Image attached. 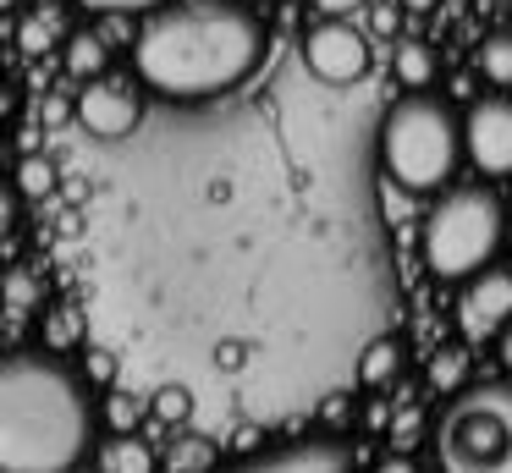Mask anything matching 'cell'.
I'll return each mask as SVG.
<instances>
[{
  "label": "cell",
  "instance_id": "obj_9",
  "mask_svg": "<svg viewBox=\"0 0 512 473\" xmlns=\"http://www.w3.org/2000/svg\"><path fill=\"white\" fill-rule=\"evenodd\" d=\"M78 116L94 138H127L138 127V94L122 83V77H100L78 94Z\"/></svg>",
  "mask_w": 512,
  "mask_h": 473
},
{
  "label": "cell",
  "instance_id": "obj_20",
  "mask_svg": "<svg viewBox=\"0 0 512 473\" xmlns=\"http://www.w3.org/2000/svg\"><path fill=\"white\" fill-rule=\"evenodd\" d=\"M34 297H39L34 275H12V286H6V303H12V308H28Z\"/></svg>",
  "mask_w": 512,
  "mask_h": 473
},
{
  "label": "cell",
  "instance_id": "obj_24",
  "mask_svg": "<svg viewBox=\"0 0 512 473\" xmlns=\"http://www.w3.org/2000/svg\"><path fill=\"white\" fill-rule=\"evenodd\" d=\"M89 374H94V380H111V374H116V363H111V352H105V347L89 352Z\"/></svg>",
  "mask_w": 512,
  "mask_h": 473
},
{
  "label": "cell",
  "instance_id": "obj_15",
  "mask_svg": "<svg viewBox=\"0 0 512 473\" xmlns=\"http://www.w3.org/2000/svg\"><path fill=\"white\" fill-rule=\"evenodd\" d=\"M50 187H56V165L39 160V154H28V160L17 165V193H23V198H45Z\"/></svg>",
  "mask_w": 512,
  "mask_h": 473
},
{
  "label": "cell",
  "instance_id": "obj_19",
  "mask_svg": "<svg viewBox=\"0 0 512 473\" xmlns=\"http://www.w3.org/2000/svg\"><path fill=\"white\" fill-rule=\"evenodd\" d=\"M105 418H111V429H133L138 424V396H111Z\"/></svg>",
  "mask_w": 512,
  "mask_h": 473
},
{
  "label": "cell",
  "instance_id": "obj_23",
  "mask_svg": "<svg viewBox=\"0 0 512 473\" xmlns=\"http://www.w3.org/2000/svg\"><path fill=\"white\" fill-rule=\"evenodd\" d=\"M94 11H144V6H160V0H83Z\"/></svg>",
  "mask_w": 512,
  "mask_h": 473
},
{
  "label": "cell",
  "instance_id": "obj_7",
  "mask_svg": "<svg viewBox=\"0 0 512 473\" xmlns=\"http://www.w3.org/2000/svg\"><path fill=\"white\" fill-rule=\"evenodd\" d=\"M303 61L320 83H353L369 66V39L358 28H347V17H331L303 39Z\"/></svg>",
  "mask_w": 512,
  "mask_h": 473
},
{
  "label": "cell",
  "instance_id": "obj_22",
  "mask_svg": "<svg viewBox=\"0 0 512 473\" xmlns=\"http://www.w3.org/2000/svg\"><path fill=\"white\" fill-rule=\"evenodd\" d=\"M50 39H56V22H50V17H45V22H28V28H23V44H28V50H45Z\"/></svg>",
  "mask_w": 512,
  "mask_h": 473
},
{
  "label": "cell",
  "instance_id": "obj_18",
  "mask_svg": "<svg viewBox=\"0 0 512 473\" xmlns=\"http://www.w3.org/2000/svg\"><path fill=\"white\" fill-rule=\"evenodd\" d=\"M215 462V446H204V440H182V451H171V468L188 473V468H210Z\"/></svg>",
  "mask_w": 512,
  "mask_h": 473
},
{
  "label": "cell",
  "instance_id": "obj_13",
  "mask_svg": "<svg viewBox=\"0 0 512 473\" xmlns=\"http://www.w3.org/2000/svg\"><path fill=\"white\" fill-rule=\"evenodd\" d=\"M67 66H72V77H100L105 72V44L94 39V33H78V39L67 44Z\"/></svg>",
  "mask_w": 512,
  "mask_h": 473
},
{
  "label": "cell",
  "instance_id": "obj_3",
  "mask_svg": "<svg viewBox=\"0 0 512 473\" xmlns=\"http://www.w3.org/2000/svg\"><path fill=\"white\" fill-rule=\"evenodd\" d=\"M380 154H386V171L397 187L430 193V187H441L452 176L457 154H463V127L452 121L446 105H435L424 94H408L380 121Z\"/></svg>",
  "mask_w": 512,
  "mask_h": 473
},
{
  "label": "cell",
  "instance_id": "obj_16",
  "mask_svg": "<svg viewBox=\"0 0 512 473\" xmlns=\"http://www.w3.org/2000/svg\"><path fill=\"white\" fill-rule=\"evenodd\" d=\"M463 374H468V358L457 347H446V352H435V358H430V385H435V391H457Z\"/></svg>",
  "mask_w": 512,
  "mask_h": 473
},
{
  "label": "cell",
  "instance_id": "obj_4",
  "mask_svg": "<svg viewBox=\"0 0 512 473\" xmlns=\"http://www.w3.org/2000/svg\"><path fill=\"white\" fill-rule=\"evenodd\" d=\"M435 457L452 473H512V380L457 391L435 424Z\"/></svg>",
  "mask_w": 512,
  "mask_h": 473
},
{
  "label": "cell",
  "instance_id": "obj_5",
  "mask_svg": "<svg viewBox=\"0 0 512 473\" xmlns=\"http://www.w3.org/2000/svg\"><path fill=\"white\" fill-rule=\"evenodd\" d=\"M501 231H507V215H501V198L490 187H452L424 215V259L435 275L468 281L496 259Z\"/></svg>",
  "mask_w": 512,
  "mask_h": 473
},
{
  "label": "cell",
  "instance_id": "obj_26",
  "mask_svg": "<svg viewBox=\"0 0 512 473\" xmlns=\"http://www.w3.org/2000/svg\"><path fill=\"white\" fill-rule=\"evenodd\" d=\"M12 215H17V193L12 187H0V231L12 226Z\"/></svg>",
  "mask_w": 512,
  "mask_h": 473
},
{
  "label": "cell",
  "instance_id": "obj_10",
  "mask_svg": "<svg viewBox=\"0 0 512 473\" xmlns=\"http://www.w3.org/2000/svg\"><path fill=\"white\" fill-rule=\"evenodd\" d=\"M254 468H265V473H342L347 446H336V440H303V446H287L276 457H259Z\"/></svg>",
  "mask_w": 512,
  "mask_h": 473
},
{
  "label": "cell",
  "instance_id": "obj_12",
  "mask_svg": "<svg viewBox=\"0 0 512 473\" xmlns=\"http://www.w3.org/2000/svg\"><path fill=\"white\" fill-rule=\"evenodd\" d=\"M100 468H105V473H149V468H155V457H149V446H138V440L122 435L116 446H105Z\"/></svg>",
  "mask_w": 512,
  "mask_h": 473
},
{
  "label": "cell",
  "instance_id": "obj_17",
  "mask_svg": "<svg viewBox=\"0 0 512 473\" xmlns=\"http://www.w3.org/2000/svg\"><path fill=\"white\" fill-rule=\"evenodd\" d=\"M397 341H375V347L364 352V385H386L391 374H397Z\"/></svg>",
  "mask_w": 512,
  "mask_h": 473
},
{
  "label": "cell",
  "instance_id": "obj_28",
  "mask_svg": "<svg viewBox=\"0 0 512 473\" xmlns=\"http://www.w3.org/2000/svg\"><path fill=\"white\" fill-rule=\"evenodd\" d=\"M402 6H408V11H430L435 0H402Z\"/></svg>",
  "mask_w": 512,
  "mask_h": 473
},
{
  "label": "cell",
  "instance_id": "obj_6",
  "mask_svg": "<svg viewBox=\"0 0 512 473\" xmlns=\"http://www.w3.org/2000/svg\"><path fill=\"white\" fill-rule=\"evenodd\" d=\"M463 154L485 176H512V99L490 94V99H479V105H468Z\"/></svg>",
  "mask_w": 512,
  "mask_h": 473
},
{
  "label": "cell",
  "instance_id": "obj_2",
  "mask_svg": "<svg viewBox=\"0 0 512 473\" xmlns=\"http://www.w3.org/2000/svg\"><path fill=\"white\" fill-rule=\"evenodd\" d=\"M89 402L83 385L56 358L0 363V468L6 473H61L89 446Z\"/></svg>",
  "mask_w": 512,
  "mask_h": 473
},
{
  "label": "cell",
  "instance_id": "obj_27",
  "mask_svg": "<svg viewBox=\"0 0 512 473\" xmlns=\"http://www.w3.org/2000/svg\"><path fill=\"white\" fill-rule=\"evenodd\" d=\"M496 336H501V363H507V374H512V319L496 330Z\"/></svg>",
  "mask_w": 512,
  "mask_h": 473
},
{
  "label": "cell",
  "instance_id": "obj_21",
  "mask_svg": "<svg viewBox=\"0 0 512 473\" xmlns=\"http://www.w3.org/2000/svg\"><path fill=\"white\" fill-rule=\"evenodd\" d=\"M160 418H188V391H182V385H166V391H160Z\"/></svg>",
  "mask_w": 512,
  "mask_h": 473
},
{
  "label": "cell",
  "instance_id": "obj_11",
  "mask_svg": "<svg viewBox=\"0 0 512 473\" xmlns=\"http://www.w3.org/2000/svg\"><path fill=\"white\" fill-rule=\"evenodd\" d=\"M479 72H485L490 83L512 88V33H490V39L479 44Z\"/></svg>",
  "mask_w": 512,
  "mask_h": 473
},
{
  "label": "cell",
  "instance_id": "obj_25",
  "mask_svg": "<svg viewBox=\"0 0 512 473\" xmlns=\"http://www.w3.org/2000/svg\"><path fill=\"white\" fill-rule=\"evenodd\" d=\"M314 6H320L325 17H347V11H358L364 0H314Z\"/></svg>",
  "mask_w": 512,
  "mask_h": 473
},
{
  "label": "cell",
  "instance_id": "obj_8",
  "mask_svg": "<svg viewBox=\"0 0 512 473\" xmlns=\"http://www.w3.org/2000/svg\"><path fill=\"white\" fill-rule=\"evenodd\" d=\"M512 319V275L507 270H474L457 297V325L468 341H490Z\"/></svg>",
  "mask_w": 512,
  "mask_h": 473
},
{
  "label": "cell",
  "instance_id": "obj_1",
  "mask_svg": "<svg viewBox=\"0 0 512 473\" xmlns=\"http://www.w3.org/2000/svg\"><path fill=\"white\" fill-rule=\"evenodd\" d=\"M265 33L243 6H182L138 33V77L171 99H210L237 88L259 66Z\"/></svg>",
  "mask_w": 512,
  "mask_h": 473
},
{
  "label": "cell",
  "instance_id": "obj_14",
  "mask_svg": "<svg viewBox=\"0 0 512 473\" xmlns=\"http://www.w3.org/2000/svg\"><path fill=\"white\" fill-rule=\"evenodd\" d=\"M397 77L408 88H424L435 77V50H424V44H402L397 50Z\"/></svg>",
  "mask_w": 512,
  "mask_h": 473
}]
</instances>
